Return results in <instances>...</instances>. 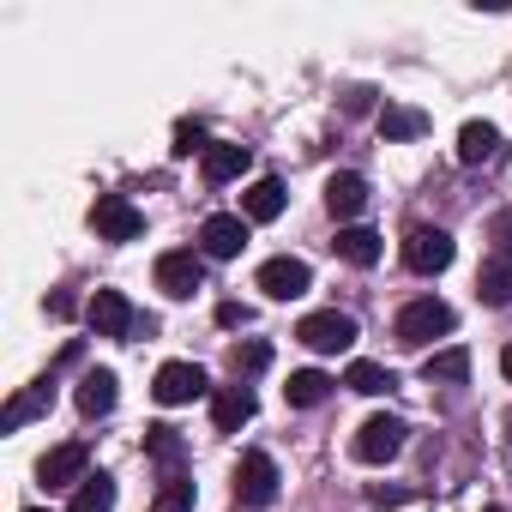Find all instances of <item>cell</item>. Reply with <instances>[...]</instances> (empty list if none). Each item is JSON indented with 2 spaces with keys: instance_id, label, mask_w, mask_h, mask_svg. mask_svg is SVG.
<instances>
[{
  "instance_id": "obj_1",
  "label": "cell",
  "mask_w": 512,
  "mask_h": 512,
  "mask_svg": "<svg viewBox=\"0 0 512 512\" xmlns=\"http://www.w3.org/2000/svg\"><path fill=\"white\" fill-rule=\"evenodd\" d=\"M458 326V314L440 302V296H416V302H404L398 308V320H392V332H398V344L404 350H428L434 338H446Z\"/></svg>"
},
{
  "instance_id": "obj_2",
  "label": "cell",
  "mask_w": 512,
  "mask_h": 512,
  "mask_svg": "<svg viewBox=\"0 0 512 512\" xmlns=\"http://www.w3.org/2000/svg\"><path fill=\"white\" fill-rule=\"evenodd\" d=\"M199 284H205V253H199V247H169V253H157V290H163L169 302H187Z\"/></svg>"
},
{
  "instance_id": "obj_3",
  "label": "cell",
  "mask_w": 512,
  "mask_h": 512,
  "mask_svg": "<svg viewBox=\"0 0 512 512\" xmlns=\"http://www.w3.org/2000/svg\"><path fill=\"white\" fill-rule=\"evenodd\" d=\"M362 338V326L350 320V314H338V308H326V314H308L302 326H296V344H308L314 356H338V350H350Z\"/></svg>"
},
{
  "instance_id": "obj_4",
  "label": "cell",
  "mask_w": 512,
  "mask_h": 512,
  "mask_svg": "<svg viewBox=\"0 0 512 512\" xmlns=\"http://www.w3.org/2000/svg\"><path fill=\"white\" fill-rule=\"evenodd\" d=\"M452 235L446 229H428V223H416L410 235H404V266L416 272V278H440L446 266H452Z\"/></svg>"
},
{
  "instance_id": "obj_5",
  "label": "cell",
  "mask_w": 512,
  "mask_h": 512,
  "mask_svg": "<svg viewBox=\"0 0 512 512\" xmlns=\"http://www.w3.org/2000/svg\"><path fill=\"white\" fill-rule=\"evenodd\" d=\"M91 229H97L103 241H139V235H145V211H139L127 193H97Z\"/></svg>"
},
{
  "instance_id": "obj_6",
  "label": "cell",
  "mask_w": 512,
  "mask_h": 512,
  "mask_svg": "<svg viewBox=\"0 0 512 512\" xmlns=\"http://www.w3.org/2000/svg\"><path fill=\"white\" fill-rule=\"evenodd\" d=\"M151 398L175 410V404L211 398V380H205V368H199V362H163V368H157V380H151Z\"/></svg>"
},
{
  "instance_id": "obj_7",
  "label": "cell",
  "mask_w": 512,
  "mask_h": 512,
  "mask_svg": "<svg viewBox=\"0 0 512 512\" xmlns=\"http://www.w3.org/2000/svg\"><path fill=\"white\" fill-rule=\"evenodd\" d=\"M404 422L398 416H368L362 428H356V440H350V452H356V464H386V458H398L404 452Z\"/></svg>"
},
{
  "instance_id": "obj_8",
  "label": "cell",
  "mask_w": 512,
  "mask_h": 512,
  "mask_svg": "<svg viewBox=\"0 0 512 512\" xmlns=\"http://www.w3.org/2000/svg\"><path fill=\"white\" fill-rule=\"evenodd\" d=\"M278 464H272V452H241V464H235V500H247V506H272L278 500Z\"/></svg>"
},
{
  "instance_id": "obj_9",
  "label": "cell",
  "mask_w": 512,
  "mask_h": 512,
  "mask_svg": "<svg viewBox=\"0 0 512 512\" xmlns=\"http://www.w3.org/2000/svg\"><path fill=\"white\" fill-rule=\"evenodd\" d=\"M260 290L272 302H296V296L314 290V272H308V260H296V253H278V260L260 266Z\"/></svg>"
},
{
  "instance_id": "obj_10",
  "label": "cell",
  "mask_w": 512,
  "mask_h": 512,
  "mask_svg": "<svg viewBox=\"0 0 512 512\" xmlns=\"http://www.w3.org/2000/svg\"><path fill=\"white\" fill-rule=\"evenodd\" d=\"M241 247H247V217L217 211V217L199 223V253H205V260H235Z\"/></svg>"
},
{
  "instance_id": "obj_11",
  "label": "cell",
  "mask_w": 512,
  "mask_h": 512,
  "mask_svg": "<svg viewBox=\"0 0 512 512\" xmlns=\"http://www.w3.org/2000/svg\"><path fill=\"white\" fill-rule=\"evenodd\" d=\"M85 464H91V452H85L79 440H67V446L43 452V464H37V482H43V488H79V482L91 476Z\"/></svg>"
},
{
  "instance_id": "obj_12",
  "label": "cell",
  "mask_w": 512,
  "mask_h": 512,
  "mask_svg": "<svg viewBox=\"0 0 512 512\" xmlns=\"http://www.w3.org/2000/svg\"><path fill=\"white\" fill-rule=\"evenodd\" d=\"M85 320H91L97 338H127V332H133V302H127L121 290H97L91 308H85Z\"/></svg>"
},
{
  "instance_id": "obj_13",
  "label": "cell",
  "mask_w": 512,
  "mask_h": 512,
  "mask_svg": "<svg viewBox=\"0 0 512 512\" xmlns=\"http://www.w3.org/2000/svg\"><path fill=\"white\" fill-rule=\"evenodd\" d=\"M284 199H290L284 181H278V175H260V181L241 193V217H247V223H278V217H284Z\"/></svg>"
},
{
  "instance_id": "obj_14",
  "label": "cell",
  "mask_w": 512,
  "mask_h": 512,
  "mask_svg": "<svg viewBox=\"0 0 512 512\" xmlns=\"http://www.w3.org/2000/svg\"><path fill=\"white\" fill-rule=\"evenodd\" d=\"M362 205H368V181H362L356 169H344V175L326 181V211L338 217V229H344L350 217H362Z\"/></svg>"
},
{
  "instance_id": "obj_15",
  "label": "cell",
  "mask_w": 512,
  "mask_h": 512,
  "mask_svg": "<svg viewBox=\"0 0 512 512\" xmlns=\"http://www.w3.org/2000/svg\"><path fill=\"white\" fill-rule=\"evenodd\" d=\"M211 422H217V434H241V422H253V392L247 386H217L211 392Z\"/></svg>"
},
{
  "instance_id": "obj_16",
  "label": "cell",
  "mask_w": 512,
  "mask_h": 512,
  "mask_svg": "<svg viewBox=\"0 0 512 512\" xmlns=\"http://www.w3.org/2000/svg\"><path fill=\"white\" fill-rule=\"evenodd\" d=\"M476 296L488 308H512V253H488L476 272Z\"/></svg>"
},
{
  "instance_id": "obj_17",
  "label": "cell",
  "mask_w": 512,
  "mask_h": 512,
  "mask_svg": "<svg viewBox=\"0 0 512 512\" xmlns=\"http://www.w3.org/2000/svg\"><path fill=\"white\" fill-rule=\"evenodd\" d=\"M332 247H338V260H350V266H362V272H368V266L380 260V253H386V247H380V235H374L368 223H344Z\"/></svg>"
},
{
  "instance_id": "obj_18",
  "label": "cell",
  "mask_w": 512,
  "mask_h": 512,
  "mask_svg": "<svg viewBox=\"0 0 512 512\" xmlns=\"http://www.w3.org/2000/svg\"><path fill=\"white\" fill-rule=\"evenodd\" d=\"M247 163H253V151H247V145H211V151L199 157V169H205V181H211V187L241 181V175H247Z\"/></svg>"
},
{
  "instance_id": "obj_19",
  "label": "cell",
  "mask_w": 512,
  "mask_h": 512,
  "mask_svg": "<svg viewBox=\"0 0 512 512\" xmlns=\"http://www.w3.org/2000/svg\"><path fill=\"white\" fill-rule=\"evenodd\" d=\"M115 386H121V380H115L109 368H91V374L79 380V392H73V398H79V416H91V422L109 416V410H115Z\"/></svg>"
},
{
  "instance_id": "obj_20",
  "label": "cell",
  "mask_w": 512,
  "mask_h": 512,
  "mask_svg": "<svg viewBox=\"0 0 512 512\" xmlns=\"http://www.w3.org/2000/svg\"><path fill=\"white\" fill-rule=\"evenodd\" d=\"M49 404H55V380L43 374V380H31V392H19L7 410H0V428H25V422H31V416H43Z\"/></svg>"
},
{
  "instance_id": "obj_21",
  "label": "cell",
  "mask_w": 512,
  "mask_h": 512,
  "mask_svg": "<svg viewBox=\"0 0 512 512\" xmlns=\"http://www.w3.org/2000/svg\"><path fill=\"white\" fill-rule=\"evenodd\" d=\"M494 151H500V127H494V121H464V127H458V163L476 169V163H488Z\"/></svg>"
},
{
  "instance_id": "obj_22",
  "label": "cell",
  "mask_w": 512,
  "mask_h": 512,
  "mask_svg": "<svg viewBox=\"0 0 512 512\" xmlns=\"http://www.w3.org/2000/svg\"><path fill=\"white\" fill-rule=\"evenodd\" d=\"M332 386H338L332 374H320V368H296V374H290V386H284V398H290L296 410H314V404H326V398H332Z\"/></svg>"
},
{
  "instance_id": "obj_23",
  "label": "cell",
  "mask_w": 512,
  "mask_h": 512,
  "mask_svg": "<svg viewBox=\"0 0 512 512\" xmlns=\"http://www.w3.org/2000/svg\"><path fill=\"white\" fill-rule=\"evenodd\" d=\"M344 386H350V392H362V398H380V392H392V386H398V374H392V368H380V362H350V368H344Z\"/></svg>"
},
{
  "instance_id": "obj_24",
  "label": "cell",
  "mask_w": 512,
  "mask_h": 512,
  "mask_svg": "<svg viewBox=\"0 0 512 512\" xmlns=\"http://www.w3.org/2000/svg\"><path fill=\"white\" fill-rule=\"evenodd\" d=\"M67 512H115V476H85L79 488H73V506Z\"/></svg>"
},
{
  "instance_id": "obj_25",
  "label": "cell",
  "mask_w": 512,
  "mask_h": 512,
  "mask_svg": "<svg viewBox=\"0 0 512 512\" xmlns=\"http://www.w3.org/2000/svg\"><path fill=\"white\" fill-rule=\"evenodd\" d=\"M380 133H386V145H398V139H422L428 133V115L422 109H380Z\"/></svg>"
},
{
  "instance_id": "obj_26",
  "label": "cell",
  "mask_w": 512,
  "mask_h": 512,
  "mask_svg": "<svg viewBox=\"0 0 512 512\" xmlns=\"http://www.w3.org/2000/svg\"><path fill=\"white\" fill-rule=\"evenodd\" d=\"M422 380H452V386L470 380V350H458V344H452V350H434V356L422 362Z\"/></svg>"
},
{
  "instance_id": "obj_27",
  "label": "cell",
  "mask_w": 512,
  "mask_h": 512,
  "mask_svg": "<svg viewBox=\"0 0 512 512\" xmlns=\"http://www.w3.org/2000/svg\"><path fill=\"white\" fill-rule=\"evenodd\" d=\"M266 368H272V344H260V338H247V344H235V350H229V374H235V380L266 374Z\"/></svg>"
},
{
  "instance_id": "obj_28",
  "label": "cell",
  "mask_w": 512,
  "mask_h": 512,
  "mask_svg": "<svg viewBox=\"0 0 512 512\" xmlns=\"http://www.w3.org/2000/svg\"><path fill=\"white\" fill-rule=\"evenodd\" d=\"M151 512H193V482H187V476H163Z\"/></svg>"
},
{
  "instance_id": "obj_29",
  "label": "cell",
  "mask_w": 512,
  "mask_h": 512,
  "mask_svg": "<svg viewBox=\"0 0 512 512\" xmlns=\"http://www.w3.org/2000/svg\"><path fill=\"white\" fill-rule=\"evenodd\" d=\"M205 157L211 145H205V121H175V145H169V157Z\"/></svg>"
},
{
  "instance_id": "obj_30",
  "label": "cell",
  "mask_w": 512,
  "mask_h": 512,
  "mask_svg": "<svg viewBox=\"0 0 512 512\" xmlns=\"http://www.w3.org/2000/svg\"><path fill=\"white\" fill-rule=\"evenodd\" d=\"M145 452H151V458H163V464H175V458H181L175 428H145Z\"/></svg>"
},
{
  "instance_id": "obj_31",
  "label": "cell",
  "mask_w": 512,
  "mask_h": 512,
  "mask_svg": "<svg viewBox=\"0 0 512 512\" xmlns=\"http://www.w3.org/2000/svg\"><path fill=\"white\" fill-rule=\"evenodd\" d=\"M494 253H512V211H494Z\"/></svg>"
},
{
  "instance_id": "obj_32",
  "label": "cell",
  "mask_w": 512,
  "mask_h": 512,
  "mask_svg": "<svg viewBox=\"0 0 512 512\" xmlns=\"http://www.w3.org/2000/svg\"><path fill=\"white\" fill-rule=\"evenodd\" d=\"M217 326H247V308H241V302H223V308H217Z\"/></svg>"
},
{
  "instance_id": "obj_33",
  "label": "cell",
  "mask_w": 512,
  "mask_h": 512,
  "mask_svg": "<svg viewBox=\"0 0 512 512\" xmlns=\"http://www.w3.org/2000/svg\"><path fill=\"white\" fill-rule=\"evenodd\" d=\"M500 374H506V380H512V344H506V350H500Z\"/></svg>"
},
{
  "instance_id": "obj_34",
  "label": "cell",
  "mask_w": 512,
  "mask_h": 512,
  "mask_svg": "<svg viewBox=\"0 0 512 512\" xmlns=\"http://www.w3.org/2000/svg\"><path fill=\"white\" fill-rule=\"evenodd\" d=\"M488 512H506V506H488Z\"/></svg>"
},
{
  "instance_id": "obj_35",
  "label": "cell",
  "mask_w": 512,
  "mask_h": 512,
  "mask_svg": "<svg viewBox=\"0 0 512 512\" xmlns=\"http://www.w3.org/2000/svg\"><path fill=\"white\" fill-rule=\"evenodd\" d=\"M31 512H43V506H31Z\"/></svg>"
}]
</instances>
